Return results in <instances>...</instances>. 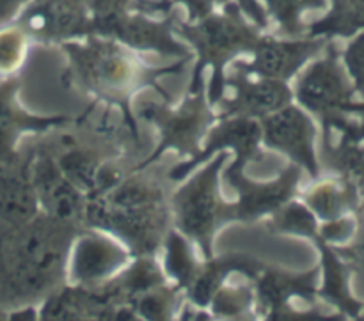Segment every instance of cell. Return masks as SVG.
<instances>
[{
  "label": "cell",
  "instance_id": "6da1fadb",
  "mask_svg": "<svg viewBox=\"0 0 364 321\" xmlns=\"http://www.w3.org/2000/svg\"><path fill=\"white\" fill-rule=\"evenodd\" d=\"M85 219L95 226L116 231L141 252H149L159 244L166 217L155 188L141 181H128L95 197L85 206Z\"/></svg>",
  "mask_w": 364,
  "mask_h": 321
},
{
  "label": "cell",
  "instance_id": "7a4b0ae2",
  "mask_svg": "<svg viewBox=\"0 0 364 321\" xmlns=\"http://www.w3.org/2000/svg\"><path fill=\"white\" fill-rule=\"evenodd\" d=\"M220 160L223 156H219L212 167L203 170L194 181H191L176 197L180 227L187 234L198 238L205 245V249L208 245L213 227L224 215V206L217 199L215 190L217 169L220 167Z\"/></svg>",
  "mask_w": 364,
  "mask_h": 321
},
{
  "label": "cell",
  "instance_id": "3957f363",
  "mask_svg": "<svg viewBox=\"0 0 364 321\" xmlns=\"http://www.w3.org/2000/svg\"><path fill=\"white\" fill-rule=\"evenodd\" d=\"M38 201L45 206L48 217L75 226L85 219V205L78 188L68 180L46 155L36 158L31 167Z\"/></svg>",
  "mask_w": 364,
  "mask_h": 321
},
{
  "label": "cell",
  "instance_id": "277c9868",
  "mask_svg": "<svg viewBox=\"0 0 364 321\" xmlns=\"http://www.w3.org/2000/svg\"><path fill=\"white\" fill-rule=\"evenodd\" d=\"M350 94L352 91L345 82L334 52L323 60L313 64L301 78L297 87L299 102L313 112L323 116L343 109V105H347L350 99Z\"/></svg>",
  "mask_w": 364,
  "mask_h": 321
},
{
  "label": "cell",
  "instance_id": "5b68a950",
  "mask_svg": "<svg viewBox=\"0 0 364 321\" xmlns=\"http://www.w3.org/2000/svg\"><path fill=\"white\" fill-rule=\"evenodd\" d=\"M265 142L270 148L288 153L299 163L316 174V160L313 153V126L308 117L294 107H283L265 117Z\"/></svg>",
  "mask_w": 364,
  "mask_h": 321
},
{
  "label": "cell",
  "instance_id": "8992f818",
  "mask_svg": "<svg viewBox=\"0 0 364 321\" xmlns=\"http://www.w3.org/2000/svg\"><path fill=\"white\" fill-rule=\"evenodd\" d=\"M38 195L28 165L13 162L0 163V222L21 226L38 215Z\"/></svg>",
  "mask_w": 364,
  "mask_h": 321
},
{
  "label": "cell",
  "instance_id": "52a82bcc",
  "mask_svg": "<svg viewBox=\"0 0 364 321\" xmlns=\"http://www.w3.org/2000/svg\"><path fill=\"white\" fill-rule=\"evenodd\" d=\"M192 39L201 48L203 57L212 64H223L240 50L256 46L255 32L231 18H208L192 31Z\"/></svg>",
  "mask_w": 364,
  "mask_h": 321
},
{
  "label": "cell",
  "instance_id": "ba28073f",
  "mask_svg": "<svg viewBox=\"0 0 364 321\" xmlns=\"http://www.w3.org/2000/svg\"><path fill=\"white\" fill-rule=\"evenodd\" d=\"M25 23L36 34L64 38L85 31V14L80 0H39L28 11Z\"/></svg>",
  "mask_w": 364,
  "mask_h": 321
},
{
  "label": "cell",
  "instance_id": "9c48e42d",
  "mask_svg": "<svg viewBox=\"0 0 364 321\" xmlns=\"http://www.w3.org/2000/svg\"><path fill=\"white\" fill-rule=\"evenodd\" d=\"M322 41L304 43H276L267 41L256 46L255 62L249 70L267 78H288L313 55L318 52Z\"/></svg>",
  "mask_w": 364,
  "mask_h": 321
},
{
  "label": "cell",
  "instance_id": "30bf717a",
  "mask_svg": "<svg viewBox=\"0 0 364 321\" xmlns=\"http://www.w3.org/2000/svg\"><path fill=\"white\" fill-rule=\"evenodd\" d=\"M70 53L82 80L95 87H116L127 80V64L119 52L110 46H85L77 50L70 46Z\"/></svg>",
  "mask_w": 364,
  "mask_h": 321
},
{
  "label": "cell",
  "instance_id": "8fae6325",
  "mask_svg": "<svg viewBox=\"0 0 364 321\" xmlns=\"http://www.w3.org/2000/svg\"><path fill=\"white\" fill-rule=\"evenodd\" d=\"M16 84L6 82L0 84V163L13 162L16 138L27 130H41L48 124L57 123L55 119H38L31 117L16 105Z\"/></svg>",
  "mask_w": 364,
  "mask_h": 321
},
{
  "label": "cell",
  "instance_id": "7c38bea8",
  "mask_svg": "<svg viewBox=\"0 0 364 321\" xmlns=\"http://www.w3.org/2000/svg\"><path fill=\"white\" fill-rule=\"evenodd\" d=\"M290 91L277 78H263L259 82H249L238 78L237 99L231 112L240 116H269L288 105Z\"/></svg>",
  "mask_w": 364,
  "mask_h": 321
},
{
  "label": "cell",
  "instance_id": "4fadbf2b",
  "mask_svg": "<svg viewBox=\"0 0 364 321\" xmlns=\"http://www.w3.org/2000/svg\"><path fill=\"white\" fill-rule=\"evenodd\" d=\"M102 28L110 34H116L128 45L142 50H162L166 53H183V50L171 39L166 28L159 23H149L141 18H124L116 14L100 20Z\"/></svg>",
  "mask_w": 364,
  "mask_h": 321
},
{
  "label": "cell",
  "instance_id": "5bb4252c",
  "mask_svg": "<svg viewBox=\"0 0 364 321\" xmlns=\"http://www.w3.org/2000/svg\"><path fill=\"white\" fill-rule=\"evenodd\" d=\"M124 252L103 238L87 236L78 244L75 276L84 283H95L109 276L123 263Z\"/></svg>",
  "mask_w": 364,
  "mask_h": 321
},
{
  "label": "cell",
  "instance_id": "9a60e30c",
  "mask_svg": "<svg viewBox=\"0 0 364 321\" xmlns=\"http://www.w3.org/2000/svg\"><path fill=\"white\" fill-rule=\"evenodd\" d=\"M294 181H297V170H290L287 178L269 187H252L251 190H242V199L237 208L238 215L255 217L279 206L291 194Z\"/></svg>",
  "mask_w": 364,
  "mask_h": 321
},
{
  "label": "cell",
  "instance_id": "2e32d148",
  "mask_svg": "<svg viewBox=\"0 0 364 321\" xmlns=\"http://www.w3.org/2000/svg\"><path fill=\"white\" fill-rule=\"evenodd\" d=\"M364 28V0H336L334 9L311 27L313 34L352 36Z\"/></svg>",
  "mask_w": 364,
  "mask_h": 321
},
{
  "label": "cell",
  "instance_id": "e0dca14e",
  "mask_svg": "<svg viewBox=\"0 0 364 321\" xmlns=\"http://www.w3.org/2000/svg\"><path fill=\"white\" fill-rule=\"evenodd\" d=\"M203 121L205 119H203V110L199 105L187 107V109L181 110L180 114H176V116H173L171 119H167V141L166 144H164V148L171 144H178L180 148L194 144L196 134H198L199 128H201Z\"/></svg>",
  "mask_w": 364,
  "mask_h": 321
},
{
  "label": "cell",
  "instance_id": "ac0fdd59",
  "mask_svg": "<svg viewBox=\"0 0 364 321\" xmlns=\"http://www.w3.org/2000/svg\"><path fill=\"white\" fill-rule=\"evenodd\" d=\"M267 2H269L270 11L276 14V18L287 31L297 28L299 16L304 9L326 6V0H267Z\"/></svg>",
  "mask_w": 364,
  "mask_h": 321
},
{
  "label": "cell",
  "instance_id": "d6986e66",
  "mask_svg": "<svg viewBox=\"0 0 364 321\" xmlns=\"http://www.w3.org/2000/svg\"><path fill=\"white\" fill-rule=\"evenodd\" d=\"M169 254H167V266H169L171 273L174 277L181 281V283H187L192 277V258L187 251V245L176 236V234H171L169 238Z\"/></svg>",
  "mask_w": 364,
  "mask_h": 321
},
{
  "label": "cell",
  "instance_id": "ffe728a7",
  "mask_svg": "<svg viewBox=\"0 0 364 321\" xmlns=\"http://www.w3.org/2000/svg\"><path fill=\"white\" fill-rule=\"evenodd\" d=\"M345 64L350 77L354 78L355 89L364 96V32L348 45L345 52Z\"/></svg>",
  "mask_w": 364,
  "mask_h": 321
},
{
  "label": "cell",
  "instance_id": "44dd1931",
  "mask_svg": "<svg viewBox=\"0 0 364 321\" xmlns=\"http://www.w3.org/2000/svg\"><path fill=\"white\" fill-rule=\"evenodd\" d=\"M21 57V36L18 32H0V73H7Z\"/></svg>",
  "mask_w": 364,
  "mask_h": 321
},
{
  "label": "cell",
  "instance_id": "7402d4cb",
  "mask_svg": "<svg viewBox=\"0 0 364 321\" xmlns=\"http://www.w3.org/2000/svg\"><path fill=\"white\" fill-rule=\"evenodd\" d=\"M279 224L283 229L295 231V233H311L315 229V222H313L311 215L301 206H291L290 210H287Z\"/></svg>",
  "mask_w": 364,
  "mask_h": 321
},
{
  "label": "cell",
  "instance_id": "603a6c76",
  "mask_svg": "<svg viewBox=\"0 0 364 321\" xmlns=\"http://www.w3.org/2000/svg\"><path fill=\"white\" fill-rule=\"evenodd\" d=\"M183 2L188 6L192 16L203 18L210 13V9H212L217 0H183Z\"/></svg>",
  "mask_w": 364,
  "mask_h": 321
},
{
  "label": "cell",
  "instance_id": "cb8c5ba5",
  "mask_svg": "<svg viewBox=\"0 0 364 321\" xmlns=\"http://www.w3.org/2000/svg\"><path fill=\"white\" fill-rule=\"evenodd\" d=\"M343 112H354V114H358V116H361L363 117V126L361 128H358V131H355V138H361L363 135H364V103H361V105H352L350 102L347 103V105H343Z\"/></svg>",
  "mask_w": 364,
  "mask_h": 321
},
{
  "label": "cell",
  "instance_id": "d4e9b609",
  "mask_svg": "<svg viewBox=\"0 0 364 321\" xmlns=\"http://www.w3.org/2000/svg\"><path fill=\"white\" fill-rule=\"evenodd\" d=\"M240 2H242V6L249 11V14L256 18V21H258V23H263V14H262V11H259V7L256 6L255 0H240Z\"/></svg>",
  "mask_w": 364,
  "mask_h": 321
},
{
  "label": "cell",
  "instance_id": "484cf974",
  "mask_svg": "<svg viewBox=\"0 0 364 321\" xmlns=\"http://www.w3.org/2000/svg\"><path fill=\"white\" fill-rule=\"evenodd\" d=\"M20 2H23V0H0V16L7 14L9 11H13Z\"/></svg>",
  "mask_w": 364,
  "mask_h": 321
}]
</instances>
